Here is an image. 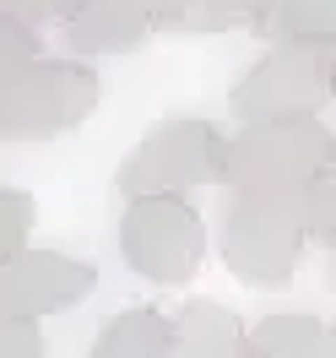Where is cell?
Instances as JSON below:
<instances>
[{"mask_svg":"<svg viewBox=\"0 0 336 358\" xmlns=\"http://www.w3.org/2000/svg\"><path fill=\"white\" fill-rule=\"evenodd\" d=\"M271 0H184L180 33H261Z\"/></svg>","mask_w":336,"mask_h":358,"instance_id":"13","label":"cell"},{"mask_svg":"<svg viewBox=\"0 0 336 358\" xmlns=\"http://www.w3.org/2000/svg\"><path fill=\"white\" fill-rule=\"evenodd\" d=\"M304 234H309L314 245L336 250V179L331 174H320L304 190Z\"/></svg>","mask_w":336,"mask_h":358,"instance_id":"16","label":"cell"},{"mask_svg":"<svg viewBox=\"0 0 336 358\" xmlns=\"http://www.w3.org/2000/svg\"><path fill=\"white\" fill-rule=\"evenodd\" d=\"M103 103V76L92 60L44 55L0 82V141H54L76 131Z\"/></svg>","mask_w":336,"mask_h":358,"instance_id":"4","label":"cell"},{"mask_svg":"<svg viewBox=\"0 0 336 358\" xmlns=\"http://www.w3.org/2000/svg\"><path fill=\"white\" fill-rule=\"evenodd\" d=\"M174 358H249V326L223 299H184L174 310Z\"/></svg>","mask_w":336,"mask_h":358,"instance_id":"9","label":"cell"},{"mask_svg":"<svg viewBox=\"0 0 336 358\" xmlns=\"http://www.w3.org/2000/svg\"><path fill=\"white\" fill-rule=\"evenodd\" d=\"M326 174H331V179H336V147H331V169H326Z\"/></svg>","mask_w":336,"mask_h":358,"instance_id":"20","label":"cell"},{"mask_svg":"<svg viewBox=\"0 0 336 358\" xmlns=\"http://www.w3.org/2000/svg\"><path fill=\"white\" fill-rule=\"evenodd\" d=\"M119 255L136 277L180 288L206 261V217L190 196H136L119 212Z\"/></svg>","mask_w":336,"mask_h":358,"instance_id":"6","label":"cell"},{"mask_svg":"<svg viewBox=\"0 0 336 358\" xmlns=\"http://www.w3.org/2000/svg\"><path fill=\"white\" fill-rule=\"evenodd\" d=\"M33 60H44V38L27 22H17V17L0 11V82H11V76L22 66H33Z\"/></svg>","mask_w":336,"mask_h":358,"instance_id":"15","label":"cell"},{"mask_svg":"<svg viewBox=\"0 0 336 358\" xmlns=\"http://www.w3.org/2000/svg\"><path fill=\"white\" fill-rule=\"evenodd\" d=\"M266 44H298V38H336V0H271L266 22H261Z\"/></svg>","mask_w":336,"mask_h":358,"instance_id":"12","label":"cell"},{"mask_svg":"<svg viewBox=\"0 0 336 358\" xmlns=\"http://www.w3.org/2000/svg\"><path fill=\"white\" fill-rule=\"evenodd\" d=\"M0 11H6V17H17V22H27L33 33H38L44 22L71 27L82 11H87V0H0Z\"/></svg>","mask_w":336,"mask_h":358,"instance_id":"17","label":"cell"},{"mask_svg":"<svg viewBox=\"0 0 336 358\" xmlns=\"http://www.w3.org/2000/svg\"><path fill=\"white\" fill-rule=\"evenodd\" d=\"M87 358H174V315L157 304H125L114 320H103Z\"/></svg>","mask_w":336,"mask_h":358,"instance_id":"10","label":"cell"},{"mask_svg":"<svg viewBox=\"0 0 336 358\" xmlns=\"http://www.w3.org/2000/svg\"><path fill=\"white\" fill-rule=\"evenodd\" d=\"M326 342H331V358H336V320H326Z\"/></svg>","mask_w":336,"mask_h":358,"instance_id":"19","label":"cell"},{"mask_svg":"<svg viewBox=\"0 0 336 358\" xmlns=\"http://www.w3.org/2000/svg\"><path fill=\"white\" fill-rule=\"evenodd\" d=\"M249 358H331L326 320L314 315H266L249 326Z\"/></svg>","mask_w":336,"mask_h":358,"instance_id":"11","label":"cell"},{"mask_svg":"<svg viewBox=\"0 0 336 358\" xmlns=\"http://www.w3.org/2000/svg\"><path fill=\"white\" fill-rule=\"evenodd\" d=\"M336 98V38L266 44V55L228 87V109L239 125L255 120H320Z\"/></svg>","mask_w":336,"mask_h":358,"instance_id":"3","label":"cell"},{"mask_svg":"<svg viewBox=\"0 0 336 358\" xmlns=\"http://www.w3.org/2000/svg\"><path fill=\"white\" fill-rule=\"evenodd\" d=\"M98 288V266L66 250H33L0 261V315L11 320H44V315L76 310Z\"/></svg>","mask_w":336,"mask_h":358,"instance_id":"7","label":"cell"},{"mask_svg":"<svg viewBox=\"0 0 336 358\" xmlns=\"http://www.w3.org/2000/svg\"><path fill=\"white\" fill-rule=\"evenodd\" d=\"M228 179V136L212 120L196 114H174L136 141L114 169V190L136 201V196H190V190H212Z\"/></svg>","mask_w":336,"mask_h":358,"instance_id":"2","label":"cell"},{"mask_svg":"<svg viewBox=\"0 0 336 358\" xmlns=\"http://www.w3.org/2000/svg\"><path fill=\"white\" fill-rule=\"evenodd\" d=\"M331 288H336V271H331Z\"/></svg>","mask_w":336,"mask_h":358,"instance_id":"21","label":"cell"},{"mask_svg":"<svg viewBox=\"0 0 336 358\" xmlns=\"http://www.w3.org/2000/svg\"><path fill=\"white\" fill-rule=\"evenodd\" d=\"M33 228H38V201H33V190L0 185V261L22 255Z\"/></svg>","mask_w":336,"mask_h":358,"instance_id":"14","label":"cell"},{"mask_svg":"<svg viewBox=\"0 0 336 358\" xmlns=\"http://www.w3.org/2000/svg\"><path fill=\"white\" fill-rule=\"evenodd\" d=\"M336 136L326 120H255L228 136V190L298 196L331 169Z\"/></svg>","mask_w":336,"mask_h":358,"instance_id":"5","label":"cell"},{"mask_svg":"<svg viewBox=\"0 0 336 358\" xmlns=\"http://www.w3.org/2000/svg\"><path fill=\"white\" fill-rule=\"evenodd\" d=\"M184 0H87V11L66 27V49L76 60H109L131 55L147 38L180 27Z\"/></svg>","mask_w":336,"mask_h":358,"instance_id":"8","label":"cell"},{"mask_svg":"<svg viewBox=\"0 0 336 358\" xmlns=\"http://www.w3.org/2000/svg\"><path fill=\"white\" fill-rule=\"evenodd\" d=\"M0 358H44V331H38V320H11V315H0Z\"/></svg>","mask_w":336,"mask_h":358,"instance_id":"18","label":"cell"},{"mask_svg":"<svg viewBox=\"0 0 336 358\" xmlns=\"http://www.w3.org/2000/svg\"><path fill=\"white\" fill-rule=\"evenodd\" d=\"M304 245H309L304 190L298 196L233 190L217 212V255H223L228 277H239L244 288H288Z\"/></svg>","mask_w":336,"mask_h":358,"instance_id":"1","label":"cell"}]
</instances>
